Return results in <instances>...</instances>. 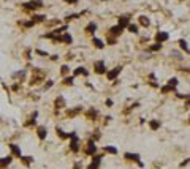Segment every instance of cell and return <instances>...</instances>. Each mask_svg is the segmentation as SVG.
<instances>
[{"instance_id": "obj_19", "label": "cell", "mask_w": 190, "mask_h": 169, "mask_svg": "<svg viewBox=\"0 0 190 169\" xmlns=\"http://www.w3.org/2000/svg\"><path fill=\"white\" fill-rule=\"evenodd\" d=\"M130 16L128 14H122V16H119V19H117V25H120L122 29H125L128 24H130Z\"/></svg>"}, {"instance_id": "obj_8", "label": "cell", "mask_w": 190, "mask_h": 169, "mask_svg": "<svg viewBox=\"0 0 190 169\" xmlns=\"http://www.w3.org/2000/svg\"><path fill=\"white\" fill-rule=\"evenodd\" d=\"M84 153L89 155V157H92V155L97 153V142H95L94 139H90L89 142L86 144V148H84Z\"/></svg>"}, {"instance_id": "obj_24", "label": "cell", "mask_w": 190, "mask_h": 169, "mask_svg": "<svg viewBox=\"0 0 190 169\" xmlns=\"http://www.w3.org/2000/svg\"><path fill=\"white\" fill-rule=\"evenodd\" d=\"M138 22H140L141 27H146V29L151 25V19H149L147 16H140V18H138Z\"/></svg>"}, {"instance_id": "obj_35", "label": "cell", "mask_w": 190, "mask_h": 169, "mask_svg": "<svg viewBox=\"0 0 190 169\" xmlns=\"http://www.w3.org/2000/svg\"><path fill=\"white\" fill-rule=\"evenodd\" d=\"M105 152H108V153H111V155H117L119 150L114 145H106V147H105Z\"/></svg>"}, {"instance_id": "obj_42", "label": "cell", "mask_w": 190, "mask_h": 169, "mask_svg": "<svg viewBox=\"0 0 190 169\" xmlns=\"http://www.w3.org/2000/svg\"><path fill=\"white\" fill-rule=\"evenodd\" d=\"M105 104H106V106H108V107H113V104H114V101H113V100H111V98H108V100H106V101H105Z\"/></svg>"}, {"instance_id": "obj_4", "label": "cell", "mask_w": 190, "mask_h": 169, "mask_svg": "<svg viewBox=\"0 0 190 169\" xmlns=\"http://www.w3.org/2000/svg\"><path fill=\"white\" fill-rule=\"evenodd\" d=\"M52 43H62V44H71L73 43V36L70 33H62V35H57L52 38Z\"/></svg>"}, {"instance_id": "obj_2", "label": "cell", "mask_w": 190, "mask_h": 169, "mask_svg": "<svg viewBox=\"0 0 190 169\" xmlns=\"http://www.w3.org/2000/svg\"><path fill=\"white\" fill-rule=\"evenodd\" d=\"M45 81V73L41 70H33L32 71V77H30V86H36V84H41Z\"/></svg>"}, {"instance_id": "obj_17", "label": "cell", "mask_w": 190, "mask_h": 169, "mask_svg": "<svg viewBox=\"0 0 190 169\" xmlns=\"http://www.w3.org/2000/svg\"><path fill=\"white\" fill-rule=\"evenodd\" d=\"M73 76H74V77H78V76L87 77V76H89V70H87L86 66H78V68L73 70Z\"/></svg>"}, {"instance_id": "obj_32", "label": "cell", "mask_w": 190, "mask_h": 169, "mask_svg": "<svg viewBox=\"0 0 190 169\" xmlns=\"http://www.w3.org/2000/svg\"><path fill=\"white\" fill-rule=\"evenodd\" d=\"M179 48L184 51L185 54H189V44H187V40H179Z\"/></svg>"}, {"instance_id": "obj_11", "label": "cell", "mask_w": 190, "mask_h": 169, "mask_svg": "<svg viewBox=\"0 0 190 169\" xmlns=\"http://www.w3.org/2000/svg\"><path fill=\"white\" fill-rule=\"evenodd\" d=\"M124 30L125 29H122L120 25H113V27H109V30H108V35H111V36H114V38H119V36L124 33Z\"/></svg>"}, {"instance_id": "obj_31", "label": "cell", "mask_w": 190, "mask_h": 169, "mask_svg": "<svg viewBox=\"0 0 190 169\" xmlns=\"http://www.w3.org/2000/svg\"><path fill=\"white\" fill-rule=\"evenodd\" d=\"M105 44H108V46H116V44H117V38H114V36H111V35H106V41H105Z\"/></svg>"}, {"instance_id": "obj_6", "label": "cell", "mask_w": 190, "mask_h": 169, "mask_svg": "<svg viewBox=\"0 0 190 169\" xmlns=\"http://www.w3.org/2000/svg\"><path fill=\"white\" fill-rule=\"evenodd\" d=\"M154 40H155V43H160V44H163V43H166V41L169 40V33L165 32V30H158V32L155 33Z\"/></svg>"}, {"instance_id": "obj_45", "label": "cell", "mask_w": 190, "mask_h": 169, "mask_svg": "<svg viewBox=\"0 0 190 169\" xmlns=\"http://www.w3.org/2000/svg\"><path fill=\"white\" fill-rule=\"evenodd\" d=\"M79 0H65V3H70V5H76Z\"/></svg>"}, {"instance_id": "obj_34", "label": "cell", "mask_w": 190, "mask_h": 169, "mask_svg": "<svg viewBox=\"0 0 190 169\" xmlns=\"http://www.w3.org/2000/svg\"><path fill=\"white\" fill-rule=\"evenodd\" d=\"M168 86H169V87H173V89H178V86H179V79H178V77H171V79L168 81Z\"/></svg>"}, {"instance_id": "obj_37", "label": "cell", "mask_w": 190, "mask_h": 169, "mask_svg": "<svg viewBox=\"0 0 190 169\" xmlns=\"http://www.w3.org/2000/svg\"><path fill=\"white\" fill-rule=\"evenodd\" d=\"M52 86H54V81L52 79H46L45 82H43V89H45V90L52 89Z\"/></svg>"}, {"instance_id": "obj_27", "label": "cell", "mask_w": 190, "mask_h": 169, "mask_svg": "<svg viewBox=\"0 0 190 169\" xmlns=\"http://www.w3.org/2000/svg\"><path fill=\"white\" fill-rule=\"evenodd\" d=\"M176 90H178V89H173V87H169L168 86V84H166V86H162L160 87V93H162V95H168V93H174L176 92Z\"/></svg>"}, {"instance_id": "obj_29", "label": "cell", "mask_w": 190, "mask_h": 169, "mask_svg": "<svg viewBox=\"0 0 190 169\" xmlns=\"http://www.w3.org/2000/svg\"><path fill=\"white\" fill-rule=\"evenodd\" d=\"M74 79H76V77H74L73 74H71V76L68 74V76H65V77H63L62 84H63V86H73V84H74Z\"/></svg>"}, {"instance_id": "obj_49", "label": "cell", "mask_w": 190, "mask_h": 169, "mask_svg": "<svg viewBox=\"0 0 190 169\" xmlns=\"http://www.w3.org/2000/svg\"><path fill=\"white\" fill-rule=\"evenodd\" d=\"M179 2H184V0H179Z\"/></svg>"}, {"instance_id": "obj_47", "label": "cell", "mask_w": 190, "mask_h": 169, "mask_svg": "<svg viewBox=\"0 0 190 169\" xmlns=\"http://www.w3.org/2000/svg\"><path fill=\"white\" fill-rule=\"evenodd\" d=\"M187 164H189V158H185V160H184V161H182V163H181V168L187 166Z\"/></svg>"}, {"instance_id": "obj_10", "label": "cell", "mask_w": 190, "mask_h": 169, "mask_svg": "<svg viewBox=\"0 0 190 169\" xmlns=\"http://www.w3.org/2000/svg\"><path fill=\"white\" fill-rule=\"evenodd\" d=\"M36 117H38V111H33V112L29 116V119L24 122V127H25V128L35 127V125H36Z\"/></svg>"}, {"instance_id": "obj_9", "label": "cell", "mask_w": 190, "mask_h": 169, "mask_svg": "<svg viewBox=\"0 0 190 169\" xmlns=\"http://www.w3.org/2000/svg\"><path fill=\"white\" fill-rule=\"evenodd\" d=\"M84 117H86L87 120H97L98 117H100V112H98V109H95V107H89L87 111H84Z\"/></svg>"}, {"instance_id": "obj_43", "label": "cell", "mask_w": 190, "mask_h": 169, "mask_svg": "<svg viewBox=\"0 0 190 169\" xmlns=\"http://www.w3.org/2000/svg\"><path fill=\"white\" fill-rule=\"evenodd\" d=\"M11 89H13V92H18V90L21 89V86H19L18 82H16V84H13V87H11Z\"/></svg>"}, {"instance_id": "obj_15", "label": "cell", "mask_w": 190, "mask_h": 169, "mask_svg": "<svg viewBox=\"0 0 190 169\" xmlns=\"http://www.w3.org/2000/svg\"><path fill=\"white\" fill-rule=\"evenodd\" d=\"M36 136H38L40 141H45L48 138V128L45 125H40V127H36Z\"/></svg>"}, {"instance_id": "obj_36", "label": "cell", "mask_w": 190, "mask_h": 169, "mask_svg": "<svg viewBox=\"0 0 190 169\" xmlns=\"http://www.w3.org/2000/svg\"><path fill=\"white\" fill-rule=\"evenodd\" d=\"M19 25H22L24 29H30V27H33L35 24H33L32 19H29V21H21V22H19Z\"/></svg>"}, {"instance_id": "obj_39", "label": "cell", "mask_w": 190, "mask_h": 169, "mask_svg": "<svg viewBox=\"0 0 190 169\" xmlns=\"http://www.w3.org/2000/svg\"><path fill=\"white\" fill-rule=\"evenodd\" d=\"M35 54H38L40 57H48V55H49L48 51H43V49H35Z\"/></svg>"}, {"instance_id": "obj_26", "label": "cell", "mask_w": 190, "mask_h": 169, "mask_svg": "<svg viewBox=\"0 0 190 169\" xmlns=\"http://www.w3.org/2000/svg\"><path fill=\"white\" fill-rule=\"evenodd\" d=\"M163 48V44H160V43H152V44H149L147 51L149 52H158V51H162Z\"/></svg>"}, {"instance_id": "obj_28", "label": "cell", "mask_w": 190, "mask_h": 169, "mask_svg": "<svg viewBox=\"0 0 190 169\" xmlns=\"http://www.w3.org/2000/svg\"><path fill=\"white\" fill-rule=\"evenodd\" d=\"M125 29H127L130 33H133V35H138V32H140V25H138V24H131V22L125 27Z\"/></svg>"}, {"instance_id": "obj_33", "label": "cell", "mask_w": 190, "mask_h": 169, "mask_svg": "<svg viewBox=\"0 0 190 169\" xmlns=\"http://www.w3.org/2000/svg\"><path fill=\"white\" fill-rule=\"evenodd\" d=\"M56 134L60 138V139H68V133H63L62 128H56Z\"/></svg>"}, {"instance_id": "obj_44", "label": "cell", "mask_w": 190, "mask_h": 169, "mask_svg": "<svg viewBox=\"0 0 190 169\" xmlns=\"http://www.w3.org/2000/svg\"><path fill=\"white\" fill-rule=\"evenodd\" d=\"M81 168H83V163H81V161L74 163V166H73V169H81Z\"/></svg>"}, {"instance_id": "obj_38", "label": "cell", "mask_w": 190, "mask_h": 169, "mask_svg": "<svg viewBox=\"0 0 190 169\" xmlns=\"http://www.w3.org/2000/svg\"><path fill=\"white\" fill-rule=\"evenodd\" d=\"M60 73H62L63 77L68 76V74H70V66L68 65H62V66H60Z\"/></svg>"}, {"instance_id": "obj_23", "label": "cell", "mask_w": 190, "mask_h": 169, "mask_svg": "<svg viewBox=\"0 0 190 169\" xmlns=\"http://www.w3.org/2000/svg\"><path fill=\"white\" fill-rule=\"evenodd\" d=\"M160 120L158 119H151L149 120V128H151V131H157L158 128H160Z\"/></svg>"}, {"instance_id": "obj_30", "label": "cell", "mask_w": 190, "mask_h": 169, "mask_svg": "<svg viewBox=\"0 0 190 169\" xmlns=\"http://www.w3.org/2000/svg\"><path fill=\"white\" fill-rule=\"evenodd\" d=\"M19 160L22 161L24 166H30V164L33 163V157H29V155H27V157H24V155H22V157L19 158Z\"/></svg>"}, {"instance_id": "obj_13", "label": "cell", "mask_w": 190, "mask_h": 169, "mask_svg": "<svg viewBox=\"0 0 190 169\" xmlns=\"http://www.w3.org/2000/svg\"><path fill=\"white\" fill-rule=\"evenodd\" d=\"M54 106H56V109H65L67 100L63 98V95H57V98L54 100Z\"/></svg>"}, {"instance_id": "obj_25", "label": "cell", "mask_w": 190, "mask_h": 169, "mask_svg": "<svg viewBox=\"0 0 190 169\" xmlns=\"http://www.w3.org/2000/svg\"><path fill=\"white\" fill-rule=\"evenodd\" d=\"M86 11H83V13H71V14H68L65 18V22H71V21H76V19H79V16H83Z\"/></svg>"}, {"instance_id": "obj_22", "label": "cell", "mask_w": 190, "mask_h": 169, "mask_svg": "<svg viewBox=\"0 0 190 169\" xmlns=\"http://www.w3.org/2000/svg\"><path fill=\"white\" fill-rule=\"evenodd\" d=\"M30 19L33 21V24H43L46 22V14H32Z\"/></svg>"}, {"instance_id": "obj_3", "label": "cell", "mask_w": 190, "mask_h": 169, "mask_svg": "<svg viewBox=\"0 0 190 169\" xmlns=\"http://www.w3.org/2000/svg\"><path fill=\"white\" fill-rule=\"evenodd\" d=\"M122 68H124L122 65H117V66H114V68H111L109 71H106V73H105L106 79H108V81H117L119 74L122 73Z\"/></svg>"}, {"instance_id": "obj_7", "label": "cell", "mask_w": 190, "mask_h": 169, "mask_svg": "<svg viewBox=\"0 0 190 169\" xmlns=\"http://www.w3.org/2000/svg\"><path fill=\"white\" fill-rule=\"evenodd\" d=\"M83 112H84L83 106H74V107H71V109H67L65 116L68 117V119H74V117H78L79 114H83Z\"/></svg>"}, {"instance_id": "obj_41", "label": "cell", "mask_w": 190, "mask_h": 169, "mask_svg": "<svg viewBox=\"0 0 190 169\" xmlns=\"http://www.w3.org/2000/svg\"><path fill=\"white\" fill-rule=\"evenodd\" d=\"M171 55L174 57V59H178V60H182V57L179 55V52H178V51H173V52H171Z\"/></svg>"}, {"instance_id": "obj_20", "label": "cell", "mask_w": 190, "mask_h": 169, "mask_svg": "<svg viewBox=\"0 0 190 169\" xmlns=\"http://www.w3.org/2000/svg\"><path fill=\"white\" fill-rule=\"evenodd\" d=\"M125 160H130V161H135V163H138V161L141 160V155L140 153H131V152H127V153H124Z\"/></svg>"}, {"instance_id": "obj_46", "label": "cell", "mask_w": 190, "mask_h": 169, "mask_svg": "<svg viewBox=\"0 0 190 169\" xmlns=\"http://www.w3.org/2000/svg\"><path fill=\"white\" fill-rule=\"evenodd\" d=\"M24 54H25V59H30V57H32V55H30V54H32V51H30V49H27Z\"/></svg>"}, {"instance_id": "obj_12", "label": "cell", "mask_w": 190, "mask_h": 169, "mask_svg": "<svg viewBox=\"0 0 190 169\" xmlns=\"http://www.w3.org/2000/svg\"><path fill=\"white\" fill-rule=\"evenodd\" d=\"M101 158H103V155H92V163L87 166V169H98L100 168V163H101Z\"/></svg>"}, {"instance_id": "obj_1", "label": "cell", "mask_w": 190, "mask_h": 169, "mask_svg": "<svg viewBox=\"0 0 190 169\" xmlns=\"http://www.w3.org/2000/svg\"><path fill=\"white\" fill-rule=\"evenodd\" d=\"M45 6V3H43V0H29V2H24L22 3V8L27 10V11H35V10H40Z\"/></svg>"}, {"instance_id": "obj_21", "label": "cell", "mask_w": 190, "mask_h": 169, "mask_svg": "<svg viewBox=\"0 0 190 169\" xmlns=\"http://www.w3.org/2000/svg\"><path fill=\"white\" fill-rule=\"evenodd\" d=\"M92 44H94V48H97V49H100V51L105 49V46H106L103 40H100L98 36H94V38H92Z\"/></svg>"}, {"instance_id": "obj_48", "label": "cell", "mask_w": 190, "mask_h": 169, "mask_svg": "<svg viewBox=\"0 0 190 169\" xmlns=\"http://www.w3.org/2000/svg\"><path fill=\"white\" fill-rule=\"evenodd\" d=\"M51 60H59V55H57V54H54V55H51Z\"/></svg>"}, {"instance_id": "obj_14", "label": "cell", "mask_w": 190, "mask_h": 169, "mask_svg": "<svg viewBox=\"0 0 190 169\" xmlns=\"http://www.w3.org/2000/svg\"><path fill=\"white\" fill-rule=\"evenodd\" d=\"M79 148H81V145H79V138H78V136L71 138V139H70V150L73 152V153H78V152H79Z\"/></svg>"}, {"instance_id": "obj_18", "label": "cell", "mask_w": 190, "mask_h": 169, "mask_svg": "<svg viewBox=\"0 0 190 169\" xmlns=\"http://www.w3.org/2000/svg\"><path fill=\"white\" fill-rule=\"evenodd\" d=\"M8 147H10V150H11V157H18V158L22 157V152H21V147H19V145L11 142V144H8Z\"/></svg>"}, {"instance_id": "obj_5", "label": "cell", "mask_w": 190, "mask_h": 169, "mask_svg": "<svg viewBox=\"0 0 190 169\" xmlns=\"http://www.w3.org/2000/svg\"><path fill=\"white\" fill-rule=\"evenodd\" d=\"M94 71H95V74H100V76L108 71L105 60H95V62H94Z\"/></svg>"}, {"instance_id": "obj_16", "label": "cell", "mask_w": 190, "mask_h": 169, "mask_svg": "<svg viewBox=\"0 0 190 169\" xmlns=\"http://www.w3.org/2000/svg\"><path fill=\"white\" fill-rule=\"evenodd\" d=\"M98 30V24L97 22H89V24L86 25V29H84V32L87 33V35H92V36H95V32Z\"/></svg>"}, {"instance_id": "obj_40", "label": "cell", "mask_w": 190, "mask_h": 169, "mask_svg": "<svg viewBox=\"0 0 190 169\" xmlns=\"http://www.w3.org/2000/svg\"><path fill=\"white\" fill-rule=\"evenodd\" d=\"M92 138H94V141H95V142H97V141L101 138V133H100V130H95V133L92 134Z\"/></svg>"}]
</instances>
